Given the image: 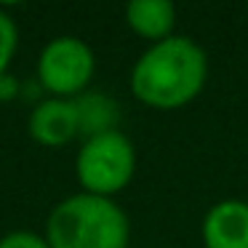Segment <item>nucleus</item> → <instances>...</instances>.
Here are the masks:
<instances>
[{"label":"nucleus","instance_id":"f257e3e1","mask_svg":"<svg viewBox=\"0 0 248 248\" xmlns=\"http://www.w3.org/2000/svg\"><path fill=\"white\" fill-rule=\"evenodd\" d=\"M208 56L192 38L173 35L152 43L131 70V93L152 109H179L200 96Z\"/></svg>","mask_w":248,"mask_h":248},{"label":"nucleus","instance_id":"f03ea898","mask_svg":"<svg viewBox=\"0 0 248 248\" xmlns=\"http://www.w3.org/2000/svg\"><path fill=\"white\" fill-rule=\"evenodd\" d=\"M43 237L51 248H128L131 224L115 198L78 192L54 205Z\"/></svg>","mask_w":248,"mask_h":248},{"label":"nucleus","instance_id":"7ed1b4c3","mask_svg":"<svg viewBox=\"0 0 248 248\" xmlns=\"http://www.w3.org/2000/svg\"><path fill=\"white\" fill-rule=\"evenodd\" d=\"M136 173V147L123 131H109L83 141L75 157V176L83 192L115 198Z\"/></svg>","mask_w":248,"mask_h":248},{"label":"nucleus","instance_id":"20e7f679","mask_svg":"<svg viewBox=\"0 0 248 248\" xmlns=\"http://www.w3.org/2000/svg\"><path fill=\"white\" fill-rule=\"evenodd\" d=\"M93 72H96V56L91 46L75 35H59L40 51L38 80L56 99H75L86 93Z\"/></svg>","mask_w":248,"mask_h":248},{"label":"nucleus","instance_id":"39448f33","mask_svg":"<svg viewBox=\"0 0 248 248\" xmlns=\"http://www.w3.org/2000/svg\"><path fill=\"white\" fill-rule=\"evenodd\" d=\"M27 134L32 141L43 147H64L80 134L78 125V109L72 99L48 96L30 112Z\"/></svg>","mask_w":248,"mask_h":248},{"label":"nucleus","instance_id":"423d86ee","mask_svg":"<svg viewBox=\"0 0 248 248\" xmlns=\"http://www.w3.org/2000/svg\"><path fill=\"white\" fill-rule=\"evenodd\" d=\"M205 248H248V203L221 200L203 219Z\"/></svg>","mask_w":248,"mask_h":248},{"label":"nucleus","instance_id":"0eeeda50","mask_svg":"<svg viewBox=\"0 0 248 248\" xmlns=\"http://www.w3.org/2000/svg\"><path fill=\"white\" fill-rule=\"evenodd\" d=\"M125 22L139 38L160 43L173 38L176 6L168 0H131L125 8Z\"/></svg>","mask_w":248,"mask_h":248},{"label":"nucleus","instance_id":"6e6552de","mask_svg":"<svg viewBox=\"0 0 248 248\" xmlns=\"http://www.w3.org/2000/svg\"><path fill=\"white\" fill-rule=\"evenodd\" d=\"M78 109V125H80V136L91 139V136H102L109 131H118V120H120V109L118 102L107 93H96V91H86L80 96L72 99Z\"/></svg>","mask_w":248,"mask_h":248},{"label":"nucleus","instance_id":"1a4fd4ad","mask_svg":"<svg viewBox=\"0 0 248 248\" xmlns=\"http://www.w3.org/2000/svg\"><path fill=\"white\" fill-rule=\"evenodd\" d=\"M16 48H19V30H16V22L8 16L3 8H0V78L8 72L14 56H16Z\"/></svg>","mask_w":248,"mask_h":248},{"label":"nucleus","instance_id":"9d476101","mask_svg":"<svg viewBox=\"0 0 248 248\" xmlns=\"http://www.w3.org/2000/svg\"><path fill=\"white\" fill-rule=\"evenodd\" d=\"M0 248H51L43 235H35L30 230H14L0 237Z\"/></svg>","mask_w":248,"mask_h":248},{"label":"nucleus","instance_id":"9b49d317","mask_svg":"<svg viewBox=\"0 0 248 248\" xmlns=\"http://www.w3.org/2000/svg\"><path fill=\"white\" fill-rule=\"evenodd\" d=\"M16 91H19V80L6 72V75L0 78V102H8V99H14V96H16Z\"/></svg>","mask_w":248,"mask_h":248}]
</instances>
